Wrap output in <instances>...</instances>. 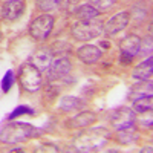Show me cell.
Segmentation results:
<instances>
[{
	"instance_id": "18",
	"label": "cell",
	"mask_w": 153,
	"mask_h": 153,
	"mask_svg": "<svg viewBox=\"0 0 153 153\" xmlns=\"http://www.w3.org/2000/svg\"><path fill=\"white\" fill-rule=\"evenodd\" d=\"M132 110L138 112V113H147V112H150L152 110V95L133 100V109Z\"/></svg>"
},
{
	"instance_id": "24",
	"label": "cell",
	"mask_w": 153,
	"mask_h": 153,
	"mask_svg": "<svg viewBox=\"0 0 153 153\" xmlns=\"http://www.w3.org/2000/svg\"><path fill=\"white\" fill-rule=\"evenodd\" d=\"M20 115H34V110L31 109V107H28V106H19L16 110H12V113L9 115V120H12V118H17V117H20Z\"/></svg>"
},
{
	"instance_id": "11",
	"label": "cell",
	"mask_w": 153,
	"mask_h": 153,
	"mask_svg": "<svg viewBox=\"0 0 153 153\" xmlns=\"http://www.w3.org/2000/svg\"><path fill=\"white\" fill-rule=\"evenodd\" d=\"M25 8H26V5H25L23 0H9L2 8V17L5 20L14 22L19 17H22V14L25 12Z\"/></svg>"
},
{
	"instance_id": "20",
	"label": "cell",
	"mask_w": 153,
	"mask_h": 153,
	"mask_svg": "<svg viewBox=\"0 0 153 153\" xmlns=\"http://www.w3.org/2000/svg\"><path fill=\"white\" fill-rule=\"evenodd\" d=\"M61 3H63V0H37V8L43 12H48V11L60 8Z\"/></svg>"
},
{
	"instance_id": "3",
	"label": "cell",
	"mask_w": 153,
	"mask_h": 153,
	"mask_svg": "<svg viewBox=\"0 0 153 153\" xmlns=\"http://www.w3.org/2000/svg\"><path fill=\"white\" fill-rule=\"evenodd\" d=\"M19 81L28 92H37L42 87V74L32 63H25L19 71Z\"/></svg>"
},
{
	"instance_id": "1",
	"label": "cell",
	"mask_w": 153,
	"mask_h": 153,
	"mask_svg": "<svg viewBox=\"0 0 153 153\" xmlns=\"http://www.w3.org/2000/svg\"><path fill=\"white\" fill-rule=\"evenodd\" d=\"M110 138V132L104 127H94L78 133L74 139V147L78 152H95L104 147Z\"/></svg>"
},
{
	"instance_id": "19",
	"label": "cell",
	"mask_w": 153,
	"mask_h": 153,
	"mask_svg": "<svg viewBox=\"0 0 153 153\" xmlns=\"http://www.w3.org/2000/svg\"><path fill=\"white\" fill-rule=\"evenodd\" d=\"M117 138H118V141L121 144H132L133 141L138 139V133H136V130L133 129V126H132V127H127V129L118 130Z\"/></svg>"
},
{
	"instance_id": "15",
	"label": "cell",
	"mask_w": 153,
	"mask_h": 153,
	"mask_svg": "<svg viewBox=\"0 0 153 153\" xmlns=\"http://www.w3.org/2000/svg\"><path fill=\"white\" fill-rule=\"evenodd\" d=\"M147 95H152V83H147V81L135 84L129 91V98L130 100H136V98L147 97Z\"/></svg>"
},
{
	"instance_id": "26",
	"label": "cell",
	"mask_w": 153,
	"mask_h": 153,
	"mask_svg": "<svg viewBox=\"0 0 153 153\" xmlns=\"http://www.w3.org/2000/svg\"><path fill=\"white\" fill-rule=\"evenodd\" d=\"M101 46H103V48H109V43H106V42H103V43H101Z\"/></svg>"
},
{
	"instance_id": "25",
	"label": "cell",
	"mask_w": 153,
	"mask_h": 153,
	"mask_svg": "<svg viewBox=\"0 0 153 153\" xmlns=\"http://www.w3.org/2000/svg\"><path fill=\"white\" fill-rule=\"evenodd\" d=\"M37 152H58V149L52 144H42L40 147H37Z\"/></svg>"
},
{
	"instance_id": "27",
	"label": "cell",
	"mask_w": 153,
	"mask_h": 153,
	"mask_svg": "<svg viewBox=\"0 0 153 153\" xmlns=\"http://www.w3.org/2000/svg\"><path fill=\"white\" fill-rule=\"evenodd\" d=\"M0 40H2V32H0Z\"/></svg>"
},
{
	"instance_id": "9",
	"label": "cell",
	"mask_w": 153,
	"mask_h": 153,
	"mask_svg": "<svg viewBox=\"0 0 153 153\" xmlns=\"http://www.w3.org/2000/svg\"><path fill=\"white\" fill-rule=\"evenodd\" d=\"M129 12H118L117 16H113L106 25H103V31L107 35H115L120 31H123L127 25H129Z\"/></svg>"
},
{
	"instance_id": "23",
	"label": "cell",
	"mask_w": 153,
	"mask_h": 153,
	"mask_svg": "<svg viewBox=\"0 0 153 153\" xmlns=\"http://www.w3.org/2000/svg\"><path fill=\"white\" fill-rule=\"evenodd\" d=\"M117 3V0H91V5L97 9H109Z\"/></svg>"
},
{
	"instance_id": "14",
	"label": "cell",
	"mask_w": 153,
	"mask_h": 153,
	"mask_svg": "<svg viewBox=\"0 0 153 153\" xmlns=\"http://www.w3.org/2000/svg\"><path fill=\"white\" fill-rule=\"evenodd\" d=\"M152 72H153V60H152V57H149L146 61H143L141 65H138L133 69L132 76L139 81H147V80H150Z\"/></svg>"
},
{
	"instance_id": "10",
	"label": "cell",
	"mask_w": 153,
	"mask_h": 153,
	"mask_svg": "<svg viewBox=\"0 0 153 153\" xmlns=\"http://www.w3.org/2000/svg\"><path fill=\"white\" fill-rule=\"evenodd\" d=\"M52 60H54V55H52V51L49 48H40L37 49L34 55L31 57V61L32 65L38 69V71H48L49 66L52 65Z\"/></svg>"
},
{
	"instance_id": "13",
	"label": "cell",
	"mask_w": 153,
	"mask_h": 153,
	"mask_svg": "<svg viewBox=\"0 0 153 153\" xmlns=\"http://www.w3.org/2000/svg\"><path fill=\"white\" fill-rule=\"evenodd\" d=\"M95 120H97V115H95L94 112H89V110H86V112L78 113L76 117L71 118V120L68 121V127H71V129H78V127H86V126H89V124L95 123Z\"/></svg>"
},
{
	"instance_id": "6",
	"label": "cell",
	"mask_w": 153,
	"mask_h": 153,
	"mask_svg": "<svg viewBox=\"0 0 153 153\" xmlns=\"http://www.w3.org/2000/svg\"><path fill=\"white\" fill-rule=\"evenodd\" d=\"M139 42H141V38H139L138 35H133V34L124 37L123 40L120 42V49H121L120 61H121V63H124V65H129V63H132V60L138 55Z\"/></svg>"
},
{
	"instance_id": "28",
	"label": "cell",
	"mask_w": 153,
	"mask_h": 153,
	"mask_svg": "<svg viewBox=\"0 0 153 153\" xmlns=\"http://www.w3.org/2000/svg\"><path fill=\"white\" fill-rule=\"evenodd\" d=\"M8 2H9V0H8Z\"/></svg>"
},
{
	"instance_id": "5",
	"label": "cell",
	"mask_w": 153,
	"mask_h": 153,
	"mask_svg": "<svg viewBox=\"0 0 153 153\" xmlns=\"http://www.w3.org/2000/svg\"><path fill=\"white\" fill-rule=\"evenodd\" d=\"M54 23H55V19L49 14H43V16H38L37 19H34L29 25V34L34 40H46L49 37V34L52 32V28H54Z\"/></svg>"
},
{
	"instance_id": "7",
	"label": "cell",
	"mask_w": 153,
	"mask_h": 153,
	"mask_svg": "<svg viewBox=\"0 0 153 153\" xmlns=\"http://www.w3.org/2000/svg\"><path fill=\"white\" fill-rule=\"evenodd\" d=\"M136 121V117H135V112L129 107H120L117 109L112 117H110V123L112 126L115 127L117 130H121V129H127V127H132Z\"/></svg>"
},
{
	"instance_id": "17",
	"label": "cell",
	"mask_w": 153,
	"mask_h": 153,
	"mask_svg": "<svg viewBox=\"0 0 153 153\" xmlns=\"http://www.w3.org/2000/svg\"><path fill=\"white\" fill-rule=\"evenodd\" d=\"M75 16L80 20H92L98 16V9L92 5H81L75 9Z\"/></svg>"
},
{
	"instance_id": "2",
	"label": "cell",
	"mask_w": 153,
	"mask_h": 153,
	"mask_svg": "<svg viewBox=\"0 0 153 153\" xmlns=\"http://www.w3.org/2000/svg\"><path fill=\"white\" fill-rule=\"evenodd\" d=\"M40 136V130L32 127L31 124H25V123H11L5 126L2 132H0V141L6 143V144H16L26 141L29 138Z\"/></svg>"
},
{
	"instance_id": "16",
	"label": "cell",
	"mask_w": 153,
	"mask_h": 153,
	"mask_svg": "<svg viewBox=\"0 0 153 153\" xmlns=\"http://www.w3.org/2000/svg\"><path fill=\"white\" fill-rule=\"evenodd\" d=\"M60 107L63 110H78V109H83L84 107V101L80 100V98H76V97H63L60 100Z\"/></svg>"
},
{
	"instance_id": "4",
	"label": "cell",
	"mask_w": 153,
	"mask_h": 153,
	"mask_svg": "<svg viewBox=\"0 0 153 153\" xmlns=\"http://www.w3.org/2000/svg\"><path fill=\"white\" fill-rule=\"evenodd\" d=\"M103 32V23L98 20H81L72 26V35L80 42H87Z\"/></svg>"
},
{
	"instance_id": "12",
	"label": "cell",
	"mask_w": 153,
	"mask_h": 153,
	"mask_svg": "<svg viewBox=\"0 0 153 153\" xmlns=\"http://www.w3.org/2000/svg\"><path fill=\"white\" fill-rule=\"evenodd\" d=\"M76 55H78V58L84 63V65H94V63H97L101 58L103 52H101V49L98 46L84 45L76 51Z\"/></svg>"
},
{
	"instance_id": "8",
	"label": "cell",
	"mask_w": 153,
	"mask_h": 153,
	"mask_svg": "<svg viewBox=\"0 0 153 153\" xmlns=\"http://www.w3.org/2000/svg\"><path fill=\"white\" fill-rule=\"evenodd\" d=\"M71 72V61L66 57H61L52 60V65L48 69V78L49 80H60Z\"/></svg>"
},
{
	"instance_id": "21",
	"label": "cell",
	"mask_w": 153,
	"mask_h": 153,
	"mask_svg": "<svg viewBox=\"0 0 153 153\" xmlns=\"http://www.w3.org/2000/svg\"><path fill=\"white\" fill-rule=\"evenodd\" d=\"M12 86H14V72L8 71L5 74V76H3V80H2V89H3V92H9Z\"/></svg>"
},
{
	"instance_id": "22",
	"label": "cell",
	"mask_w": 153,
	"mask_h": 153,
	"mask_svg": "<svg viewBox=\"0 0 153 153\" xmlns=\"http://www.w3.org/2000/svg\"><path fill=\"white\" fill-rule=\"evenodd\" d=\"M152 52V37H146L144 40L139 42V51H138V54H141V55H147Z\"/></svg>"
}]
</instances>
